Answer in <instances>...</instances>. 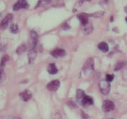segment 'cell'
Instances as JSON below:
<instances>
[{
	"mask_svg": "<svg viewBox=\"0 0 127 119\" xmlns=\"http://www.w3.org/2000/svg\"><path fill=\"white\" fill-rule=\"evenodd\" d=\"M94 69V61L92 58H90L85 63L83 67V71L86 76H90L93 72Z\"/></svg>",
	"mask_w": 127,
	"mask_h": 119,
	"instance_id": "1",
	"label": "cell"
},
{
	"mask_svg": "<svg viewBox=\"0 0 127 119\" xmlns=\"http://www.w3.org/2000/svg\"><path fill=\"white\" fill-rule=\"evenodd\" d=\"M99 87L100 92L104 95H108L110 90V84L106 80H101L99 83Z\"/></svg>",
	"mask_w": 127,
	"mask_h": 119,
	"instance_id": "2",
	"label": "cell"
},
{
	"mask_svg": "<svg viewBox=\"0 0 127 119\" xmlns=\"http://www.w3.org/2000/svg\"><path fill=\"white\" fill-rule=\"evenodd\" d=\"M102 108L104 112H108L114 110L115 105L113 102H112L111 100H105L102 104Z\"/></svg>",
	"mask_w": 127,
	"mask_h": 119,
	"instance_id": "3",
	"label": "cell"
},
{
	"mask_svg": "<svg viewBox=\"0 0 127 119\" xmlns=\"http://www.w3.org/2000/svg\"><path fill=\"white\" fill-rule=\"evenodd\" d=\"M30 50L35 49L38 42V35L34 30L31 31L30 35Z\"/></svg>",
	"mask_w": 127,
	"mask_h": 119,
	"instance_id": "4",
	"label": "cell"
},
{
	"mask_svg": "<svg viewBox=\"0 0 127 119\" xmlns=\"http://www.w3.org/2000/svg\"><path fill=\"white\" fill-rule=\"evenodd\" d=\"M13 19V15L12 14H8L7 16H5L4 19L3 20L1 23H0V28L4 30L5 28H7V27L9 25V24L10 23V22Z\"/></svg>",
	"mask_w": 127,
	"mask_h": 119,
	"instance_id": "5",
	"label": "cell"
},
{
	"mask_svg": "<svg viewBox=\"0 0 127 119\" xmlns=\"http://www.w3.org/2000/svg\"><path fill=\"white\" fill-rule=\"evenodd\" d=\"M28 7H29V4L26 1H25V0H20V1H18L17 3H15L14 7H13V9L15 11H17V10H19L20 9H26V8H28Z\"/></svg>",
	"mask_w": 127,
	"mask_h": 119,
	"instance_id": "6",
	"label": "cell"
},
{
	"mask_svg": "<svg viewBox=\"0 0 127 119\" xmlns=\"http://www.w3.org/2000/svg\"><path fill=\"white\" fill-rule=\"evenodd\" d=\"M59 87H60V81L59 80L51 81V82L47 84V86H46L47 89L51 92L57 91Z\"/></svg>",
	"mask_w": 127,
	"mask_h": 119,
	"instance_id": "7",
	"label": "cell"
},
{
	"mask_svg": "<svg viewBox=\"0 0 127 119\" xmlns=\"http://www.w3.org/2000/svg\"><path fill=\"white\" fill-rule=\"evenodd\" d=\"M51 55L55 58H59L63 57L66 55V52L63 48H57L55 50H53L51 52Z\"/></svg>",
	"mask_w": 127,
	"mask_h": 119,
	"instance_id": "8",
	"label": "cell"
},
{
	"mask_svg": "<svg viewBox=\"0 0 127 119\" xmlns=\"http://www.w3.org/2000/svg\"><path fill=\"white\" fill-rule=\"evenodd\" d=\"M94 104V101L92 97L89 96H85V97L83 98L81 102V105L84 106V107H87L89 106L92 105Z\"/></svg>",
	"mask_w": 127,
	"mask_h": 119,
	"instance_id": "9",
	"label": "cell"
},
{
	"mask_svg": "<svg viewBox=\"0 0 127 119\" xmlns=\"http://www.w3.org/2000/svg\"><path fill=\"white\" fill-rule=\"evenodd\" d=\"M37 55V51L36 49H33V50H29L28 53V59L29 61V63L32 64L34 61Z\"/></svg>",
	"mask_w": 127,
	"mask_h": 119,
	"instance_id": "10",
	"label": "cell"
},
{
	"mask_svg": "<svg viewBox=\"0 0 127 119\" xmlns=\"http://www.w3.org/2000/svg\"><path fill=\"white\" fill-rule=\"evenodd\" d=\"M21 98L24 101L27 102L32 98V93L29 90H25L23 92H21L20 94Z\"/></svg>",
	"mask_w": 127,
	"mask_h": 119,
	"instance_id": "11",
	"label": "cell"
},
{
	"mask_svg": "<svg viewBox=\"0 0 127 119\" xmlns=\"http://www.w3.org/2000/svg\"><path fill=\"white\" fill-rule=\"evenodd\" d=\"M79 20L81 22V24L83 26H86L88 24V15L86 14H79L78 16Z\"/></svg>",
	"mask_w": 127,
	"mask_h": 119,
	"instance_id": "12",
	"label": "cell"
},
{
	"mask_svg": "<svg viewBox=\"0 0 127 119\" xmlns=\"http://www.w3.org/2000/svg\"><path fill=\"white\" fill-rule=\"evenodd\" d=\"M47 71H48V72H49L50 74L53 75V74L57 73L58 69L57 68L55 64H54V63H51V64H49V66H48Z\"/></svg>",
	"mask_w": 127,
	"mask_h": 119,
	"instance_id": "13",
	"label": "cell"
},
{
	"mask_svg": "<svg viewBox=\"0 0 127 119\" xmlns=\"http://www.w3.org/2000/svg\"><path fill=\"white\" fill-rule=\"evenodd\" d=\"M97 48H99L100 50H102V52H104V53H106V52H108L109 50L108 45V44H107L106 42H100V43L98 44Z\"/></svg>",
	"mask_w": 127,
	"mask_h": 119,
	"instance_id": "14",
	"label": "cell"
},
{
	"mask_svg": "<svg viewBox=\"0 0 127 119\" xmlns=\"http://www.w3.org/2000/svg\"><path fill=\"white\" fill-rule=\"evenodd\" d=\"M85 94H84V92H83L82 89H77V90L76 93V98L77 100L78 101L79 103L81 104V102H82V100L85 97Z\"/></svg>",
	"mask_w": 127,
	"mask_h": 119,
	"instance_id": "15",
	"label": "cell"
},
{
	"mask_svg": "<svg viewBox=\"0 0 127 119\" xmlns=\"http://www.w3.org/2000/svg\"><path fill=\"white\" fill-rule=\"evenodd\" d=\"M93 29L94 28H93L92 24L88 23L87 25L83 26V31L86 35H89V34H90L91 32H92Z\"/></svg>",
	"mask_w": 127,
	"mask_h": 119,
	"instance_id": "16",
	"label": "cell"
},
{
	"mask_svg": "<svg viewBox=\"0 0 127 119\" xmlns=\"http://www.w3.org/2000/svg\"><path fill=\"white\" fill-rule=\"evenodd\" d=\"M127 64V62L126 61H120L118 62L116 65L115 68H114V70L115 71H118L120 69H123L124 67L126 66V65Z\"/></svg>",
	"mask_w": 127,
	"mask_h": 119,
	"instance_id": "17",
	"label": "cell"
},
{
	"mask_svg": "<svg viewBox=\"0 0 127 119\" xmlns=\"http://www.w3.org/2000/svg\"><path fill=\"white\" fill-rule=\"evenodd\" d=\"M26 50V46L25 44H21L20 46H19L16 49V53L18 55H21L22 53L25 52Z\"/></svg>",
	"mask_w": 127,
	"mask_h": 119,
	"instance_id": "18",
	"label": "cell"
},
{
	"mask_svg": "<svg viewBox=\"0 0 127 119\" xmlns=\"http://www.w3.org/2000/svg\"><path fill=\"white\" fill-rule=\"evenodd\" d=\"M9 30H10V32H12V34H16L19 30L18 26L16 24H13L10 26V29Z\"/></svg>",
	"mask_w": 127,
	"mask_h": 119,
	"instance_id": "19",
	"label": "cell"
},
{
	"mask_svg": "<svg viewBox=\"0 0 127 119\" xmlns=\"http://www.w3.org/2000/svg\"><path fill=\"white\" fill-rule=\"evenodd\" d=\"M9 56L7 55H5L1 59V63H0V67H3L5 66V63H7V61L9 60Z\"/></svg>",
	"mask_w": 127,
	"mask_h": 119,
	"instance_id": "20",
	"label": "cell"
},
{
	"mask_svg": "<svg viewBox=\"0 0 127 119\" xmlns=\"http://www.w3.org/2000/svg\"><path fill=\"white\" fill-rule=\"evenodd\" d=\"M5 79V75L3 73V71L1 69H0V83H1Z\"/></svg>",
	"mask_w": 127,
	"mask_h": 119,
	"instance_id": "21",
	"label": "cell"
},
{
	"mask_svg": "<svg viewBox=\"0 0 127 119\" xmlns=\"http://www.w3.org/2000/svg\"><path fill=\"white\" fill-rule=\"evenodd\" d=\"M104 15V12H97L94 13L92 15H91V16H94L95 18H99V17H101Z\"/></svg>",
	"mask_w": 127,
	"mask_h": 119,
	"instance_id": "22",
	"label": "cell"
},
{
	"mask_svg": "<svg viewBox=\"0 0 127 119\" xmlns=\"http://www.w3.org/2000/svg\"><path fill=\"white\" fill-rule=\"evenodd\" d=\"M106 81L108 82H111L114 79V75H110V74H107L106 75Z\"/></svg>",
	"mask_w": 127,
	"mask_h": 119,
	"instance_id": "23",
	"label": "cell"
},
{
	"mask_svg": "<svg viewBox=\"0 0 127 119\" xmlns=\"http://www.w3.org/2000/svg\"><path fill=\"white\" fill-rule=\"evenodd\" d=\"M7 49V45L5 44H0V51H5Z\"/></svg>",
	"mask_w": 127,
	"mask_h": 119,
	"instance_id": "24",
	"label": "cell"
},
{
	"mask_svg": "<svg viewBox=\"0 0 127 119\" xmlns=\"http://www.w3.org/2000/svg\"><path fill=\"white\" fill-rule=\"evenodd\" d=\"M69 28H70V26L67 24V23H65L63 24V30H67Z\"/></svg>",
	"mask_w": 127,
	"mask_h": 119,
	"instance_id": "25",
	"label": "cell"
},
{
	"mask_svg": "<svg viewBox=\"0 0 127 119\" xmlns=\"http://www.w3.org/2000/svg\"><path fill=\"white\" fill-rule=\"evenodd\" d=\"M82 114H83V115H82V116H83V119H88V115H86V114H85V113H83V112H82Z\"/></svg>",
	"mask_w": 127,
	"mask_h": 119,
	"instance_id": "26",
	"label": "cell"
},
{
	"mask_svg": "<svg viewBox=\"0 0 127 119\" xmlns=\"http://www.w3.org/2000/svg\"><path fill=\"white\" fill-rule=\"evenodd\" d=\"M114 19H113V17H112H112H111V22H112V21Z\"/></svg>",
	"mask_w": 127,
	"mask_h": 119,
	"instance_id": "27",
	"label": "cell"
},
{
	"mask_svg": "<svg viewBox=\"0 0 127 119\" xmlns=\"http://www.w3.org/2000/svg\"><path fill=\"white\" fill-rule=\"evenodd\" d=\"M125 11H126V12H127V7H125Z\"/></svg>",
	"mask_w": 127,
	"mask_h": 119,
	"instance_id": "28",
	"label": "cell"
},
{
	"mask_svg": "<svg viewBox=\"0 0 127 119\" xmlns=\"http://www.w3.org/2000/svg\"><path fill=\"white\" fill-rule=\"evenodd\" d=\"M125 20H126V22H127V17H126V18H125Z\"/></svg>",
	"mask_w": 127,
	"mask_h": 119,
	"instance_id": "29",
	"label": "cell"
},
{
	"mask_svg": "<svg viewBox=\"0 0 127 119\" xmlns=\"http://www.w3.org/2000/svg\"><path fill=\"white\" fill-rule=\"evenodd\" d=\"M20 119V118H15V119Z\"/></svg>",
	"mask_w": 127,
	"mask_h": 119,
	"instance_id": "30",
	"label": "cell"
}]
</instances>
